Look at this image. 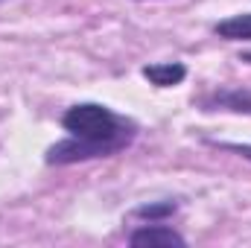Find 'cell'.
<instances>
[{
    "label": "cell",
    "instance_id": "5b68a950",
    "mask_svg": "<svg viewBox=\"0 0 251 248\" xmlns=\"http://www.w3.org/2000/svg\"><path fill=\"white\" fill-rule=\"evenodd\" d=\"M213 32L225 41H251V12L231 15V18L213 24Z\"/></svg>",
    "mask_w": 251,
    "mask_h": 248
},
{
    "label": "cell",
    "instance_id": "6da1fadb",
    "mask_svg": "<svg viewBox=\"0 0 251 248\" xmlns=\"http://www.w3.org/2000/svg\"><path fill=\"white\" fill-rule=\"evenodd\" d=\"M62 128L67 137L53 143L44 155L50 167H67L94 158H111L123 152L137 137V123L114 114L100 102H79L62 114Z\"/></svg>",
    "mask_w": 251,
    "mask_h": 248
},
{
    "label": "cell",
    "instance_id": "8992f818",
    "mask_svg": "<svg viewBox=\"0 0 251 248\" xmlns=\"http://www.w3.org/2000/svg\"><path fill=\"white\" fill-rule=\"evenodd\" d=\"M178 213V201H149V204H140L131 210L134 219H143V222H167Z\"/></svg>",
    "mask_w": 251,
    "mask_h": 248
},
{
    "label": "cell",
    "instance_id": "277c9868",
    "mask_svg": "<svg viewBox=\"0 0 251 248\" xmlns=\"http://www.w3.org/2000/svg\"><path fill=\"white\" fill-rule=\"evenodd\" d=\"M207 111L225 108V111H240V114H251V91H216L213 97H207L201 102Z\"/></svg>",
    "mask_w": 251,
    "mask_h": 248
},
{
    "label": "cell",
    "instance_id": "52a82bcc",
    "mask_svg": "<svg viewBox=\"0 0 251 248\" xmlns=\"http://www.w3.org/2000/svg\"><path fill=\"white\" fill-rule=\"evenodd\" d=\"M213 146H219V149H225V152H237L240 158L251 161V143H216V140H213Z\"/></svg>",
    "mask_w": 251,
    "mask_h": 248
},
{
    "label": "cell",
    "instance_id": "7a4b0ae2",
    "mask_svg": "<svg viewBox=\"0 0 251 248\" xmlns=\"http://www.w3.org/2000/svg\"><path fill=\"white\" fill-rule=\"evenodd\" d=\"M128 246H178V248H184L187 240L178 231H173L170 225H164V222H146V225H140V228H134L128 234Z\"/></svg>",
    "mask_w": 251,
    "mask_h": 248
},
{
    "label": "cell",
    "instance_id": "3957f363",
    "mask_svg": "<svg viewBox=\"0 0 251 248\" xmlns=\"http://www.w3.org/2000/svg\"><path fill=\"white\" fill-rule=\"evenodd\" d=\"M140 73H143V79H146L149 85H155V88H176V85L184 82L187 67L181 62H158V64H146Z\"/></svg>",
    "mask_w": 251,
    "mask_h": 248
}]
</instances>
